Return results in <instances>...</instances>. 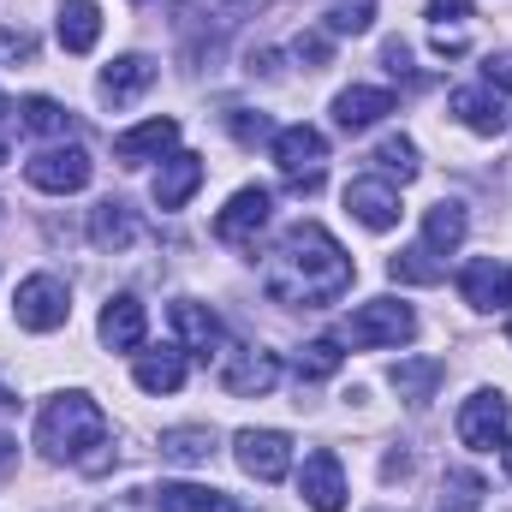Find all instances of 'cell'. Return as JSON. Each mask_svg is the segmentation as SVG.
Listing matches in <instances>:
<instances>
[{"mask_svg":"<svg viewBox=\"0 0 512 512\" xmlns=\"http://www.w3.org/2000/svg\"><path fill=\"white\" fill-rule=\"evenodd\" d=\"M352 274H358L352 256L340 251V239L328 227L298 221V227H286V239L262 262V292L274 304H292V310H328L352 286Z\"/></svg>","mask_w":512,"mask_h":512,"instance_id":"1","label":"cell"},{"mask_svg":"<svg viewBox=\"0 0 512 512\" xmlns=\"http://www.w3.org/2000/svg\"><path fill=\"white\" fill-rule=\"evenodd\" d=\"M36 447L78 471H108V417L90 393H60L36 417Z\"/></svg>","mask_w":512,"mask_h":512,"instance_id":"2","label":"cell"},{"mask_svg":"<svg viewBox=\"0 0 512 512\" xmlns=\"http://www.w3.org/2000/svg\"><path fill=\"white\" fill-rule=\"evenodd\" d=\"M411 334H417V316H411V304H399V298H370V304H358L352 322H346V346H358V352L405 346Z\"/></svg>","mask_w":512,"mask_h":512,"instance_id":"3","label":"cell"},{"mask_svg":"<svg viewBox=\"0 0 512 512\" xmlns=\"http://www.w3.org/2000/svg\"><path fill=\"white\" fill-rule=\"evenodd\" d=\"M274 167L292 179V191H316L328 167V137L316 126H286L274 131Z\"/></svg>","mask_w":512,"mask_h":512,"instance_id":"4","label":"cell"},{"mask_svg":"<svg viewBox=\"0 0 512 512\" xmlns=\"http://www.w3.org/2000/svg\"><path fill=\"white\" fill-rule=\"evenodd\" d=\"M12 316H18L24 334H54V328H66V316H72V292H66V280H54V274H30V280L18 286Z\"/></svg>","mask_w":512,"mask_h":512,"instance_id":"5","label":"cell"},{"mask_svg":"<svg viewBox=\"0 0 512 512\" xmlns=\"http://www.w3.org/2000/svg\"><path fill=\"white\" fill-rule=\"evenodd\" d=\"M90 173H96V161H90V149H84V143L42 149V155H30V167H24V179H30L36 191H54V197L84 191V185H90Z\"/></svg>","mask_w":512,"mask_h":512,"instance_id":"6","label":"cell"},{"mask_svg":"<svg viewBox=\"0 0 512 512\" xmlns=\"http://www.w3.org/2000/svg\"><path fill=\"white\" fill-rule=\"evenodd\" d=\"M507 417H512L507 399L495 387H483V393H471L459 405V441L471 453H495V447H507Z\"/></svg>","mask_w":512,"mask_h":512,"instance_id":"7","label":"cell"},{"mask_svg":"<svg viewBox=\"0 0 512 512\" xmlns=\"http://www.w3.org/2000/svg\"><path fill=\"white\" fill-rule=\"evenodd\" d=\"M233 453H239V471L256 477V483H280L292 471V441L280 429H239Z\"/></svg>","mask_w":512,"mask_h":512,"instance_id":"8","label":"cell"},{"mask_svg":"<svg viewBox=\"0 0 512 512\" xmlns=\"http://www.w3.org/2000/svg\"><path fill=\"white\" fill-rule=\"evenodd\" d=\"M268 215H274V197H268L262 185H245V191H233V203L215 215V239H221V245H256V233L268 227Z\"/></svg>","mask_w":512,"mask_h":512,"instance_id":"9","label":"cell"},{"mask_svg":"<svg viewBox=\"0 0 512 512\" xmlns=\"http://www.w3.org/2000/svg\"><path fill=\"white\" fill-rule=\"evenodd\" d=\"M274 382H280V358L262 352V346H239V352H227V364H221V387H227L233 399H262Z\"/></svg>","mask_w":512,"mask_h":512,"instance_id":"10","label":"cell"},{"mask_svg":"<svg viewBox=\"0 0 512 512\" xmlns=\"http://www.w3.org/2000/svg\"><path fill=\"white\" fill-rule=\"evenodd\" d=\"M298 495L310 501V512H346V471H340V453L316 447L298 471Z\"/></svg>","mask_w":512,"mask_h":512,"instance_id":"11","label":"cell"},{"mask_svg":"<svg viewBox=\"0 0 512 512\" xmlns=\"http://www.w3.org/2000/svg\"><path fill=\"white\" fill-rule=\"evenodd\" d=\"M346 209H352V221L370 227V233H393V227H399V191H393L387 179H352V185H346Z\"/></svg>","mask_w":512,"mask_h":512,"instance_id":"12","label":"cell"},{"mask_svg":"<svg viewBox=\"0 0 512 512\" xmlns=\"http://www.w3.org/2000/svg\"><path fill=\"white\" fill-rule=\"evenodd\" d=\"M203 155H191V149H179V155H167L161 161V173H155V209H185L191 197H197V185H203Z\"/></svg>","mask_w":512,"mask_h":512,"instance_id":"13","label":"cell"},{"mask_svg":"<svg viewBox=\"0 0 512 512\" xmlns=\"http://www.w3.org/2000/svg\"><path fill=\"white\" fill-rule=\"evenodd\" d=\"M507 286H512V274L495 256H471V262L459 268V298H465L471 310H501V304H507Z\"/></svg>","mask_w":512,"mask_h":512,"instance_id":"14","label":"cell"},{"mask_svg":"<svg viewBox=\"0 0 512 512\" xmlns=\"http://www.w3.org/2000/svg\"><path fill=\"white\" fill-rule=\"evenodd\" d=\"M179 143V120H143V126H131L114 137V161H126V167H143V161H161L167 149Z\"/></svg>","mask_w":512,"mask_h":512,"instance_id":"15","label":"cell"},{"mask_svg":"<svg viewBox=\"0 0 512 512\" xmlns=\"http://www.w3.org/2000/svg\"><path fill=\"white\" fill-rule=\"evenodd\" d=\"M465 126L477 131V137H501L507 131V108H501V90H489V84H465V90H453V102H447Z\"/></svg>","mask_w":512,"mask_h":512,"instance_id":"16","label":"cell"},{"mask_svg":"<svg viewBox=\"0 0 512 512\" xmlns=\"http://www.w3.org/2000/svg\"><path fill=\"white\" fill-rule=\"evenodd\" d=\"M102 340L114 346V352H137L143 346V334H149V316H143V304L131 298V292H120V298H108L102 304Z\"/></svg>","mask_w":512,"mask_h":512,"instance_id":"17","label":"cell"},{"mask_svg":"<svg viewBox=\"0 0 512 512\" xmlns=\"http://www.w3.org/2000/svg\"><path fill=\"white\" fill-rule=\"evenodd\" d=\"M393 108H399L393 90H364V84H358V90H340V96H334V126L340 131H370L376 120H387Z\"/></svg>","mask_w":512,"mask_h":512,"instance_id":"18","label":"cell"},{"mask_svg":"<svg viewBox=\"0 0 512 512\" xmlns=\"http://www.w3.org/2000/svg\"><path fill=\"white\" fill-rule=\"evenodd\" d=\"M465 233H471V215H465V203L459 197H441L429 215H423V245L435 256H453L465 245Z\"/></svg>","mask_w":512,"mask_h":512,"instance_id":"19","label":"cell"},{"mask_svg":"<svg viewBox=\"0 0 512 512\" xmlns=\"http://www.w3.org/2000/svg\"><path fill=\"white\" fill-rule=\"evenodd\" d=\"M149 84H155V60H143V54H120V60L102 72V102L126 108V102H137Z\"/></svg>","mask_w":512,"mask_h":512,"instance_id":"20","label":"cell"},{"mask_svg":"<svg viewBox=\"0 0 512 512\" xmlns=\"http://www.w3.org/2000/svg\"><path fill=\"white\" fill-rule=\"evenodd\" d=\"M173 334H179L191 352L209 358V352L221 346V316H215L209 304H197V298H179V304H173Z\"/></svg>","mask_w":512,"mask_h":512,"instance_id":"21","label":"cell"},{"mask_svg":"<svg viewBox=\"0 0 512 512\" xmlns=\"http://www.w3.org/2000/svg\"><path fill=\"white\" fill-rule=\"evenodd\" d=\"M60 48L66 54H90L96 36H102V6L96 0H60Z\"/></svg>","mask_w":512,"mask_h":512,"instance_id":"22","label":"cell"},{"mask_svg":"<svg viewBox=\"0 0 512 512\" xmlns=\"http://www.w3.org/2000/svg\"><path fill=\"white\" fill-rule=\"evenodd\" d=\"M90 245L120 256L126 245H137V215H131L126 203H114V197L96 203V209H90Z\"/></svg>","mask_w":512,"mask_h":512,"instance_id":"23","label":"cell"},{"mask_svg":"<svg viewBox=\"0 0 512 512\" xmlns=\"http://www.w3.org/2000/svg\"><path fill=\"white\" fill-rule=\"evenodd\" d=\"M447 376V364L441 358H405L399 370H393V387H399V399L405 405H429L435 399V387Z\"/></svg>","mask_w":512,"mask_h":512,"instance_id":"24","label":"cell"},{"mask_svg":"<svg viewBox=\"0 0 512 512\" xmlns=\"http://www.w3.org/2000/svg\"><path fill=\"white\" fill-rule=\"evenodd\" d=\"M131 376H137L143 393H179V382H185V352H143Z\"/></svg>","mask_w":512,"mask_h":512,"instance_id":"25","label":"cell"},{"mask_svg":"<svg viewBox=\"0 0 512 512\" xmlns=\"http://www.w3.org/2000/svg\"><path fill=\"white\" fill-rule=\"evenodd\" d=\"M155 507L161 512H227L221 489H203V483H161L155 489Z\"/></svg>","mask_w":512,"mask_h":512,"instance_id":"26","label":"cell"},{"mask_svg":"<svg viewBox=\"0 0 512 512\" xmlns=\"http://www.w3.org/2000/svg\"><path fill=\"white\" fill-rule=\"evenodd\" d=\"M376 167H382L387 185H411V179L423 173L417 143H411V137H382V143H376Z\"/></svg>","mask_w":512,"mask_h":512,"instance_id":"27","label":"cell"},{"mask_svg":"<svg viewBox=\"0 0 512 512\" xmlns=\"http://www.w3.org/2000/svg\"><path fill=\"white\" fill-rule=\"evenodd\" d=\"M387 274L405 280V286H435V280L447 274V262L429 251V245H411V251H399L393 262H387Z\"/></svg>","mask_w":512,"mask_h":512,"instance_id":"28","label":"cell"},{"mask_svg":"<svg viewBox=\"0 0 512 512\" xmlns=\"http://www.w3.org/2000/svg\"><path fill=\"white\" fill-rule=\"evenodd\" d=\"M340 340H310L298 358H292V370H298V382H328L334 370H340Z\"/></svg>","mask_w":512,"mask_h":512,"instance_id":"29","label":"cell"},{"mask_svg":"<svg viewBox=\"0 0 512 512\" xmlns=\"http://www.w3.org/2000/svg\"><path fill=\"white\" fill-rule=\"evenodd\" d=\"M161 453H167L173 465H203V459L215 453V435H209V429H167V435H161Z\"/></svg>","mask_w":512,"mask_h":512,"instance_id":"30","label":"cell"},{"mask_svg":"<svg viewBox=\"0 0 512 512\" xmlns=\"http://www.w3.org/2000/svg\"><path fill=\"white\" fill-rule=\"evenodd\" d=\"M376 24V0H334L328 6V30L334 36H364Z\"/></svg>","mask_w":512,"mask_h":512,"instance_id":"31","label":"cell"},{"mask_svg":"<svg viewBox=\"0 0 512 512\" xmlns=\"http://www.w3.org/2000/svg\"><path fill=\"white\" fill-rule=\"evenodd\" d=\"M18 114H24V126L42 131V137H66V131H72V114H66L60 102H48V96H30Z\"/></svg>","mask_w":512,"mask_h":512,"instance_id":"32","label":"cell"},{"mask_svg":"<svg viewBox=\"0 0 512 512\" xmlns=\"http://www.w3.org/2000/svg\"><path fill=\"white\" fill-rule=\"evenodd\" d=\"M441 512H483V477H477V471H453Z\"/></svg>","mask_w":512,"mask_h":512,"instance_id":"33","label":"cell"},{"mask_svg":"<svg viewBox=\"0 0 512 512\" xmlns=\"http://www.w3.org/2000/svg\"><path fill=\"white\" fill-rule=\"evenodd\" d=\"M227 126H233V137H239V143H262V137H268V120H262V114H251V108H233V120H227Z\"/></svg>","mask_w":512,"mask_h":512,"instance_id":"34","label":"cell"},{"mask_svg":"<svg viewBox=\"0 0 512 512\" xmlns=\"http://www.w3.org/2000/svg\"><path fill=\"white\" fill-rule=\"evenodd\" d=\"M429 18H435V30H459L465 18H471V0H429Z\"/></svg>","mask_w":512,"mask_h":512,"instance_id":"35","label":"cell"},{"mask_svg":"<svg viewBox=\"0 0 512 512\" xmlns=\"http://www.w3.org/2000/svg\"><path fill=\"white\" fill-rule=\"evenodd\" d=\"M483 84H489V90H512V54H489Z\"/></svg>","mask_w":512,"mask_h":512,"instance_id":"36","label":"cell"},{"mask_svg":"<svg viewBox=\"0 0 512 512\" xmlns=\"http://www.w3.org/2000/svg\"><path fill=\"white\" fill-rule=\"evenodd\" d=\"M0 48H6V54H18V60H30V54H36V42H30L24 30H6V36H0Z\"/></svg>","mask_w":512,"mask_h":512,"instance_id":"37","label":"cell"},{"mask_svg":"<svg viewBox=\"0 0 512 512\" xmlns=\"http://www.w3.org/2000/svg\"><path fill=\"white\" fill-rule=\"evenodd\" d=\"M298 60H328V36H298Z\"/></svg>","mask_w":512,"mask_h":512,"instance_id":"38","label":"cell"},{"mask_svg":"<svg viewBox=\"0 0 512 512\" xmlns=\"http://www.w3.org/2000/svg\"><path fill=\"white\" fill-rule=\"evenodd\" d=\"M12 465H18V441L0 429V471H12Z\"/></svg>","mask_w":512,"mask_h":512,"instance_id":"39","label":"cell"},{"mask_svg":"<svg viewBox=\"0 0 512 512\" xmlns=\"http://www.w3.org/2000/svg\"><path fill=\"white\" fill-rule=\"evenodd\" d=\"M6 411H18V393H12V387L0 382V417H6Z\"/></svg>","mask_w":512,"mask_h":512,"instance_id":"40","label":"cell"},{"mask_svg":"<svg viewBox=\"0 0 512 512\" xmlns=\"http://www.w3.org/2000/svg\"><path fill=\"white\" fill-rule=\"evenodd\" d=\"M6 114H12V102H6V96H0V120H6Z\"/></svg>","mask_w":512,"mask_h":512,"instance_id":"41","label":"cell"},{"mask_svg":"<svg viewBox=\"0 0 512 512\" xmlns=\"http://www.w3.org/2000/svg\"><path fill=\"white\" fill-rule=\"evenodd\" d=\"M501 453H507V477H512V441H507V447H501Z\"/></svg>","mask_w":512,"mask_h":512,"instance_id":"42","label":"cell"},{"mask_svg":"<svg viewBox=\"0 0 512 512\" xmlns=\"http://www.w3.org/2000/svg\"><path fill=\"white\" fill-rule=\"evenodd\" d=\"M0 167H6V137H0Z\"/></svg>","mask_w":512,"mask_h":512,"instance_id":"43","label":"cell"},{"mask_svg":"<svg viewBox=\"0 0 512 512\" xmlns=\"http://www.w3.org/2000/svg\"><path fill=\"white\" fill-rule=\"evenodd\" d=\"M507 304H512V286H507Z\"/></svg>","mask_w":512,"mask_h":512,"instance_id":"44","label":"cell"},{"mask_svg":"<svg viewBox=\"0 0 512 512\" xmlns=\"http://www.w3.org/2000/svg\"><path fill=\"white\" fill-rule=\"evenodd\" d=\"M507 340H512V328H507Z\"/></svg>","mask_w":512,"mask_h":512,"instance_id":"45","label":"cell"}]
</instances>
